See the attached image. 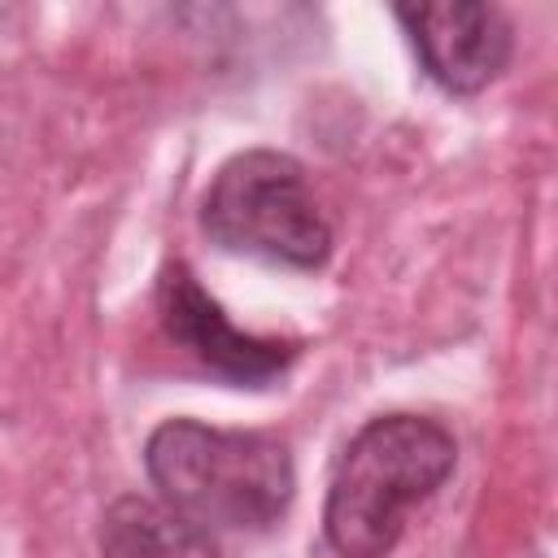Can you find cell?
Masks as SVG:
<instances>
[{"instance_id": "5", "label": "cell", "mask_w": 558, "mask_h": 558, "mask_svg": "<svg viewBox=\"0 0 558 558\" xmlns=\"http://www.w3.org/2000/svg\"><path fill=\"white\" fill-rule=\"evenodd\" d=\"M397 22L445 92L475 96L510 61V22L497 4H401Z\"/></svg>"}, {"instance_id": "3", "label": "cell", "mask_w": 558, "mask_h": 558, "mask_svg": "<svg viewBox=\"0 0 558 558\" xmlns=\"http://www.w3.org/2000/svg\"><path fill=\"white\" fill-rule=\"evenodd\" d=\"M205 235L244 257L314 270L331 253V227L296 157L275 148L235 153L201 201Z\"/></svg>"}, {"instance_id": "1", "label": "cell", "mask_w": 558, "mask_h": 558, "mask_svg": "<svg viewBox=\"0 0 558 558\" xmlns=\"http://www.w3.org/2000/svg\"><path fill=\"white\" fill-rule=\"evenodd\" d=\"M458 462L453 436L418 414L371 418L340 453L327 488L323 527L340 558H388L405 519Z\"/></svg>"}, {"instance_id": "6", "label": "cell", "mask_w": 558, "mask_h": 558, "mask_svg": "<svg viewBox=\"0 0 558 558\" xmlns=\"http://www.w3.org/2000/svg\"><path fill=\"white\" fill-rule=\"evenodd\" d=\"M105 558H218L214 536L148 497H118L100 519Z\"/></svg>"}, {"instance_id": "2", "label": "cell", "mask_w": 558, "mask_h": 558, "mask_svg": "<svg viewBox=\"0 0 558 558\" xmlns=\"http://www.w3.org/2000/svg\"><path fill=\"white\" fill-rule=\"evenodd\" d=\"M148 475L183 519L235 532L270 527L296 488L292 453L266 432H227L196 418H170L148 436Z\"/></svg>"}, {"instance_id": "4", "label": "cell", "mask_w": 558, "mask_h": 558, "mask_svg": "<svg viewBox=\"0 0 558 558\" xmlns=\"http://www.w3.org/2000/svg\"><path fill=\"white\" fill-rule=\"evenodd\" d=\"M157 314L166 336L192 353L209 375L227 379V384H270L275 375H283V366L292 362V344L283 340H266L253 331H240L196 283V275L174 262L161 270L157 283Z\"/></svg>"}]
</instances>
